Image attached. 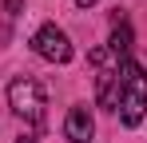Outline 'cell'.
<instances>
[{
	"mask_svg": "<svg viewBox=\"0 0 147 143\" xmlns=\"http://www.w3.org/2000/svg\"><path fill=\"white\" fill-rule=\"evenodd\" d=\"M64 135H68L72 143H88L92 135H96L92 111H88V107H72V111H68V123H64Z\"/></svg>",
	"mask_w": 147,
	"mask_h": 143,
	"instance_id": "cell-4",
	"label": "cell"
},
{
	"mask_svg": "<svg viewBox=\"0 0 147 143\" xmlns=\"http://www.w3.org/2000/svg\"><path fill=\"white\" fill-rule=\"evenodd\" d=\"M76 4H80V8H92V4H96V0H76Z\"/></svg>",
	"mask_w": 147,
	"mask_h": 143,
	"instance_id": "cell-7",
	"label": "cell"
},
{
	"mask_svg": "<svg viewBox=\"0 0 147 143\" xmlns=\"http://www.w3.org/2000/svg\"><path fill=\"white\" fill-rule=\"evenodd\" d=\"M16 143H40V139H36V135H20Z\"/></svg>",
	"mask_w": 147,
	"mask_h": 143,
	"instance_id": "cell-6",
	"label": "cell"
},
{
	"mask_svg": "<svg viewBox=\"0 0 147 143\" xmlns=\"http://www.w3.org/2000/svg\"><path fill=\"white\" fill-rule=\"evenodd\" d=\"M8 103H12V111H16V115L40 123V119H44V107H48V95H44V88H40L36 80L20 76V80H12V84H8Z\"/></svg>",
	"mask_w": 147,
	"mask_h": 143,
	"instance_id": "cell-2",
	"label": "cell"
},
{
	"mask_svg": "<svg viewBox=\"0 0 147 143\" xmlns=\"http://www.w3.org/2000/svg\"><path fill=\"white\" fill-rule=\"evenodd\" d=\"M32 48H36V56H44L52 64H68V60H72V40H68L56 24H44V28L32 36Z\"/></svg>",
	"mask_w": 147,
	"mask_h": 143,
	"instance_id": "cell-3",
	"label": "cell"
},
{
	"mask_svg": "<svg viewBox=\"0 0 147 143\" xmlns=\"http://www.w3.org/2000/svg\"><path fill=\"white\" fill-rule=\"evenodd\" d=\"M119 119L127 127H139L143 119V107H147V76L135 60H123L119 64Z\"/></svg>",
	"mask_w": 147,
	"mask_h": 143,
	"instance_id": "cell-1",
	"label": "cell"
},
{
	"mask_svg": "<svg viewBox=\"0 0 147 143\" xmlns=\"http://www.w3.org/2000/svg\"><path fill=\"white\" fill-rule=\"evenodd\" d=\"M107 48H111L119 60H127V52H131V28H127V24H119V28L111 32V44H107Z\"/></svg>",
	"mask_w": 147,
	"mask_h": 143,
	"instance_id": "cell-5",
	"label": "cell"
}]
</instances>
